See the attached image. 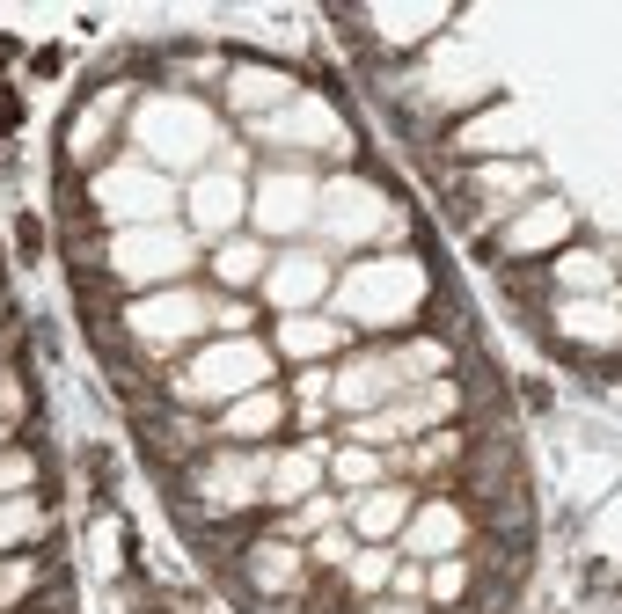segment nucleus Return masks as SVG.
I'll return each instance as SVG.
<instances>
[{"label":"nucleus","instance_id":"nucleus-3","mask_svg":"<svg viewBox=\"0 0 622 614\" xmlns=\"http://www.w3.org/2000/svg\"><path fill=\"white\" fill-rule=\"evenodd\" d=\"M396 505H403L396 490H381V498H359V505H352V519H366V527H396Z\"/></svg>","mask_w":622,"mask_h":614},{"label":"nucleus","instance_id":"nucleus-2","mask_svg":"<svg viewBox=\"0 0 622 614\" xmlns=\"http://www.w3.org/2000/svg\"><path fill=\"white\" fill-rule=\"evenodd\" d=\"M257 278V249H220V286H249Z\"/></svg>","mask_w":622,"mask_h":614},{"label":"nucleus","instance_id":"nucleus-5","mask_svg":"<svg viewBox=\"0 0 622 614\" xmlns=\"http://www.w3.org/2000/svg\"><path fill=\"white\" fill-rule=\"evenodd\" d=\"M557 278H564V286H601L608 271H601V256H564V271H557Z\"/></svg>","mask_w":622,"mask_h":614},{"label":"nucleus","instance_id":"nucleus-8","mask_svg":"<svg viewBox=\"0 0 622 614\" xmlns=\"http://www.w3.org/2000/svg\"><path fill=\"white\" fill-rule=\"evenodd\" d=\"M381 614H410V607H381Z\"/></svg>","mask_w":622,"mask_h":614},{"label":"nucleus","instance_id":"nucleus-1","mask_svg":"<svg viewBox=\"0 0 622 614\" xmlns=\"http://www.w3.org/2000/svg\"><path fill=\"white\" fill-rule=\"evenodd\" d=\"M242 585H249L257 600H279V593L301 600V593H308V563L293 556V549H249V556H242Z\"/></svg>","mask_w":622,"mask_h":614},{"label":"nucleus","instance_id":"nucleus-6","mask_svg":"<svg viewBox=\"0 0 622 614\" xmlns=\"http://www.w3.org/2000/svg\"><path fill=\"white\" fill-rule=\"evenodd\" d=\"M279 344H286V351H315V344H330V329H322V322H286Z\"/></svg>","mask_w":622,"mask_h":614},{"label":"nucleus","instance_id":"nucleus-4","mask_svg":"<svg viewBox=\"0 0 622 614\" xmlns=\"http://www.w3.org/2000/svg\"><path fill=\"white\" fill-rule=\"evenodd\" d=\"M271 417H279V403H271V395H257V403H242V410L227 417V424H235V432H264Z\"/></svg>","mask_w":622,"mask_h":614},{"label":"nucleus","instance_id":"nucleus-7","mask_svg":"<svg viewBox=\"0 0 622 614\" xmlns=\"http://www.w3.org/2000/svg\"><path fill=\"white\" fill-rule=\"evenodd\" d=\"M308 476H315V461H286V468H279V490H301Z\"/></svg>","mask_w":622,"mask_h":614}]
</instances>
